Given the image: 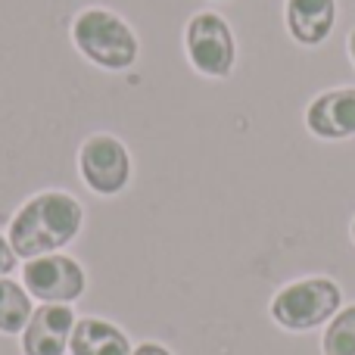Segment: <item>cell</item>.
<instances>
[{"instance_id":"1","label":"cell","mask_w":355,"mask_h":355,"mask_svg":"<svg viewBox=\"0 0 355 355\" xmlns=\"http://www.w3.org/2000/svg\"><path fill=\"white\" fill-rule=\"evenodd\" d=\"M87 212L78 193L60 187H41L28 193L10 215L6 237L22 262L47 252H62L85 234Z\"/></svg>"},{"instance_id":"2","label":"cell","mask_w":355,"mask_h":355,"mask_svg":"<svg viewBox=\"0 0 355 355\" xmlns=\"http://www.w3.org/2000/svg\"><path fill=\"white\" fill-rule=\"evenodd\" d=\"M69 41L87 66L106 75H122L141 62V37L110 6H85L69 25Z\"/></svg>"},{"instance_id":"3","label":"cell","mask_w":355,"mask_h":355,"mask_svg":"<svg viewBox=\"0 0 355 355\" xmlns=\"http://www.w3.org/2000/svg\"><path fill=\"white\" fill-rule=\"evenodd\" d=\"M78 181L97 200H119L135 181V156L122 137L110 131H91L75 150Z\"/></svg>"},{"instance_id":"4","label":"cell","mask_w":355,"mask_h":355,"mask_svg":"<svg viewBox=\"0 0 355 355\" xmlns=\"http://www.w3.org/2000/svg\"><path fill=\"white\" fill-rule=\"evenodd\" d=\"M343 309V290L331 277H300L281 287L271 300V318L277 327L306 334L327 324Z\"/></svg>"},{"instance_id":"5","label":"cell","mask_w":355,"mask_h":355,"mask_svg":"<svg viewBox=\"0 0 355 355\" xmlns=\"http://www.w3.org/2000/svg\"><path fill=\"white\" fill-rule=\"evenodd\" d=\"M184 60L196 75L225 81L237 66V37L221 12H193L184 25Z\"/></svg>"},{"instance_id":"6","label":"cell","mask_w":355,"mask_h":355,"mask_svg":"<svg viewBox=\"0 0 355 355\" xmlns=\"http://www.w3.org/2000/svg\"><path fill=\"white\" fill-rule=\"evenodd\" d=\"M22 287L37 302L78 306L87 293V271L69 252H47L22 265Z\"/></svg>"},{"instance_id":"7","label":"cell","mask_w":355,"mask_h":355,"mask_svg":"<svg viewBox=\"0 0 355 355\" xmlns=\"http://www.w3.org/2000/svg\"><path fill=\"white\" fill-rule=\"evenodd\" d=\"M75 321H78L75 306L41 302V306H35L25 331L19 334V349L22 355H66Z\"/></svg>"},{"instance_id":"8","label":"cell","mask_w":355,"mask_h":355,"mask_svg":"<svg viewBox=\"0 0 355 355\" xmlns=\"http://www.w3.org/2000/svg\"><path fill=\"white\" fill-rule=\"evenodd\" d=\"M306 131L318 141H349V137H355V87L321 91L306 106Z\"/></svg>"},{"instance_id":"9","label":"cell","mask_w":355,"mask_h":355,"mask_svg":"<svg viewBox=\"0 0 355 355\" xmlns=\"http://www.w3.org/2000/svg\"><path fill=\"white\" fill-rule=\"evenodd\" d=\"M284 25L300 47H321L337 25V0H284Z\"/></svg>"},{"instance_id":"10","label":"cell","mask_w":355,"mask_h":355,"mask_svg":"<svg viewBox=\"0 0 355 355\" xmlns=\"http://www.w3.org/2000/svg\"><path fill=\"white\" fill-rule=\"evenodd\" d=\"M69 352L72 355H131L135 343H131L128 331L122 324H116V321L100 318V315H81L75 321Z\"/></svg>"},{"instance_id":"11","label":"cell","mask_w":355,"mask_h":355,"mask_svg":"<svg viewBox=\"0 0 355 355\" xmlns=\"http://www.w3.org/2000/svg\"><path fill=\"white\" fill-rule=\"evenodd\" d=\"M35 312V300L16 277H0V334L19 337Z\"/></svg>"},{"instance_id":"12","label":"cell","mask_w":355,"mask_h":355,"mask_svg":"<svg viewBox=\"0 0 355 355\" xmlns=\"http://www.w3.org/2000/svg\"><path fill=\"white\" fill-rule=\"evenodd\" d=\"M324 355H355V306H346L327 321L321 337Z\"/></svg>"},{"instance_id":"13","label":"cell","mask_w":355,"mask_h":355,"mask_svg":"<svg viewBox=\"0 0 355 355\" xmlns=\"http://www.w3.org/2000/svg\"><path fill=\"white\" fill-rule=\"evenodd\" d=\"M16 265H19L16 250L10 246V237L0 231V277H10L12 271H16Z\"/></svg>"},{"instance_id":"14","label":"cell","mask_w":355,"mask_h":355,"mask_svg":"<svg viewBox=\"0 0 355 355\" xmlns=\"http://www.w3.org/2000/svg\"><path fill=\"white\" fill-rule=\"evenodd\" d=\"M131 355H175V352L168 349L166 343H159V340H144V343L135 346V352Z\"/></svg>"},{"instance_id":"15","label":"cell","mask_w":355,"mask_h":355,"mask_svg":"<svg viewBox=\"0 0 355 355\" xmlns=\"http://www.w3.org/2000/svg\"><path fill=\"white\" fill-rule=\"evenodd\" d=\"M346 50H349V60H352V66H355V28L349 31V37H346Z\"/></svg>"},{"instance_id":"16","label":"cell","mask_w":355,"mask_h":355,"mask_svg":"<svg viewBox=\"0 0 355 355\" xmlns=\"http://www.w3.org/2000/svg\"><path fill=\"white\" fill-rule=\"evenodd\" d=\"M349 234H352V243H355V218H352V227H349Z\"/></svg>"}]
</instances>
